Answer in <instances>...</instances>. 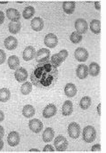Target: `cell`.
<instances>
[{
    "label": "cell",
    "mask_w": 106,
    "mask_h": 153,
    "mask_svg": "<svg viewBox=\"0 0 106 153\" xmlns=\"http://www.w3.org/2000/svg\"><path fill=\"white\" fill-rule=\"evenodd\" d=\"M82 134H83V140L87 143H93L96 138V131L95 127L92 126H86L83 129Z\"/></svg>",
    "instance_id": "7a4b0ae2"
},
{
    "label": "cell",
    "mask_w": 106,
    "mask_h": 153,
    "mask_svg": "<svg viewBox=\"0 0 106 153\" xmlns=\"http://www.w3.org/2000/svg\"><path fill=\"white\" fill-rule=\"evenodd\" d=\"M36 56V50L33 46H27L22 53V57L25 61H31Z\"/></svg>",
    "instance_id": "4fadbf2b"
},
{
    "label": "cell",
    "mask_w": 106,
    "mask_h": 153,
    "mask_svg": "<svg viewBox=\"0 0 106 153\" xmlns=\"http://www.w3.org/2000/svg\"><path fill=\"white\" fill-rule=\"evenodd\" d=\"M5 59H6V54H5V53H4L2 49H0V65L3 64V63L5 62Z\"/></svg>",
    "instance_id": "836d02e7"
},
{
    "label": "cell",
    "mask_w": 106,
    "mask_h": 153,
    "mask_svg": "<svg viewBox=\"0 0 106 153\" xmlns=\"http://www.w3.org/2000/svg\"><path fill=\"white\" fill-rule=\"evenodd\" d=\"M97 113L99 116H101V103L98 104V106H97Z\"/></svg>",
    "instance_id": "60d3db41"
},
{
    "label": "cell",
    "mask_w": 106,
    "mask_h": 153,
    "mask_svg": "<svg viewBox=\"0 0 106 153\" xmlns=\"http://www.w3.org/2000/svg\"><path fill=\"white\" fill-rule=\"evenodd\" d=\"M4 21V14L2 11H0V25L3 24Z\"/></svg>",
    "instance_id": "8d00e7d4"
},
{
    "label": "cell",
    "mask_w": 106,
    "mask_h": 153,
    "mask_svg": "<svg viewBox=\"0 0 106 153\" xmlns=\"http://www.w3.org/2000/svg\"><path fill=\"white\" fill-rule=\"evenodd\" d=\"M17 45H18V41L14 37L10 36V37H8V38L4 39V46L9 51L14 50L17 47Z\"/></svg>",
    "instance_id": "5bb4252c"
},
{
    "label": "cell",
    "mask_w": 106,
    "mask_h": 153,
    "mask_svg": "<svg viewBox=\"0 0 106 153\" xmlns=\"http://www.w3.org/2000/svg\"><path fill=\"white\" fill-rule=\"evenodd\" d=\"M59 54H60V56L62 57V59H63V61L64 62L66 59H67V57H68V55H69V53H68V51L67 50H65V49H63V50H61L59 53H58Z\"/></svg>",
    "instance_id": "d6a6232c"
},
{
    "label": "cell",
    "mask_w": 106,
    "mask_h": 153,
    "mask_svg": "<svg viewBox=\"0 0 106 153\" xmlns=\"http://www.w3.org/2000/svg\"><path fill=\"white\" fill-rule=\"evenodd\" d=\"M74 56L76 60H78L80 62H84L88 59V52L87 51L86 48L83 47H78L75 50Z\"/></svg>",
    "instance_id": "8992f818"
},
{
    "label": "cell",
    "mask_w": 106,
    "mask_h": 153,
    "mask_svg": "<svg viewBox=\"0 0 106 153\" xmlns=\"http://www.w3.org/2000/svg\"><path fill=\"white\" fill-rule=\"evenodd\" d=\"M29 126L30 129L33 132V133H39L42 131L43 129V123L39 120V119H31L29 122Z\"/></svg>",
    "instance_id": "9c48e42d"
},
{
    "label": "cell",
    "mask_w": 106,
    "mask_h": 153,
    "mask_svg": "<svg viewBox=\"0 0 106 153\" xmlns=\"http://www.w3.org/2000/svg\"><path fill=\"white\" fill-rule=\"evenodd\" d=\"M64 93L65 95L68 97H73L77 94V87L74 84L68 83L64 87Z\"/></svg>",
    "instance_id": "d6986e66"
},
{
    "label": "cell",
    "mask_w": 106,
    "mask_h": 153,
    "mask_svg": "<svg viewBox=\"0 0 106 153\" xmlns=\"http://www.w3.org/2000/svg\"><path fill=\"white\" fill-rule=\"evenodd\" d=\"M44 43L45 45L49 47V48H54L57 45H58V38L53 34V33H49L47 34L45 38H44Z\"/></svg>",
    "instance_id": "ba28073f"
},
{
    "label": "cell",
    "mask_w": 106,
    "mask_h": 153,
    "mask_svg": "<svg viewBox=\"0 0 106 153\" xmlns=\"http://www.w3.org/2000/svg\"><path fill=\"white\" fill-rule=\"evenodd\" d=\"M20 65V60L16 55H11L8 58V66L11 70L16 71L19 68Z\"/></svg>",
    "instance_id": "ffe728a7"
},
{
    "label": "cell",
    "mask_w": 106,
    "mask_h": 153,
    "mask_svg": "<svg viewBox=\"0 0 106 153\" xmlns=\"http://www.w3.org/2000/svg\"><path fill=\"white\" fill-rule=\"evenodd\" d=\"M68 133L70 137L72 139H77L78 138L80 134V126L78 123L76 122H71L68 126Z\"/></svg>",
    "instance_id": "5b68a950"
},
{
    "label": "cell",
    "mask_w": 106,
    "mask_h": 153,
    "mask_svg": "<svg viewBox=\"0 0 106 153\" xmlns=\"http://www.w3.org/2000/svg\"><path fill=\"white\" fill-rule=\"evenodd\" d=\"M21 26L22 25H21L20 21L19 22H11L8 24V29L12 34H17L21 30Z\"/></svg>",
    "instance_id": "cb8c5ba5"
},
{
    "label": "cell",
    "mask_w": 106,
    "mask_h": 153,
    "mask_svg": "<svg viewBox=\"0 0 106 153\" xmlns=\"http://www.w3.org/2000/svg\"><path fill=\"white\" fill-rule=\"evenodd\" d=\"M77 76L79 79H84L88 75V67L85 64H79L76 71Z\"/></svg>",
    "instance_id": "2e32d148"
},
{
    "label": "cell",
    "mask_w": 106,
    "mask_h": 153,
    "mask_svg": "<svg viewBox=\"0 0 106 153\" xmlns=\"http://www.w3.org/2000/svg\"><path fill=\"white\" fill-rule=\"evenodd\" d=\"M50 62L52 63L53 66H54L55 68H58L63 62V59H62V57L60 56L59 53H54L50 58Z\"/></svg>",
    "instance_id": "83f0119b"
},
{
    "label": "cell",
    "mask_w": 106,
    "mask_h": 153,
    "mask_svg": "<svg viewBox=\"0 0 106 153\" xmlns=\"http://www.w3.org/2000/svg\"><path fill=\"white\" fill-rule=\"evenodd\" d=\"M50 55H51V52L49 49L46 48H41L40 50H38L36 53L35 59L37 61V62L38 63H43L46 62L50 61Z\"/></svg>",
    "instance_id": "3957f363"
},
{
    "label": "cell",
    "mask_w": 106,
    "mask_h": 153,
    "mask_svg": "<svg viewBox=\"0 0 106 153\" xmlns=\"http://www.w3.org/2000/svg\"><path fill=\"white\" fill-rule=\"evenodd\" d=\"M95 7H96V10H101V5H100V3L98 2V1H96V2H95Z\"/></svg>",
    "instance_id": "74e56055"
},
{
    "label": "cell",
    "mask_w": 106,
    "mask_h": 153,
    "mask_svg": "<svg viewBox=\"0 0 106 153\" xmlns=\"http://www.w3.org/2000/svg\"><path fill=\"white\" fill-rule=\"evenodd\" d=\"M3 147H4V141L2 140V138H0V151L3 149Z\"/></svg>",
    "instance_id": "b9f144b4"
},
{
    "label": "cell",
    "mask_w": 106,
    "mask_h": 153,
    "mask_svg": "<svg viewBox=\"0 0 106 153\" xmlns=\"http://www.w3.org/2000/svg\"><path fill=\"white\" fill-rule=\"evenodd\" d=\"M40 151L39 150H37V149H31V150H30V152H39Z\"/></svg>",
    "instance_id": "7bdbcfd3"
},
{
    "label": "cell",
    "mask_w": 106,
    "mask_h": 153,
    "mask_svg": "<svg viewBox=\"0 0 106 153\" xmlns=\"http://www.w3.org/2000/svg\"><path fill=\"white\" fill-rule=\"evenodd\" d=\"M76 7V3L74 1H65L63 3V9L67 14H71L74 13Z\"/></svg>",
    "instance_id": "ac0fdd59"
},
{
    "label": "cell",
    "mask_w": 106,
    "mask_h": 153,
    "mask_svg": "<svg viewBox=\"0 0 106 153\" xmlns=\"http://www.w3.org/2000/svg\"><path fill=\"white\" fill-rule=\"evenodd\" d=\"M31 28L35 31H41L44 28V21L40 17H36L31 21Z\"/></svg>",
    "instance_id": "e0dca14e"
},
{
    "label": "cell",
    "mask_w": 106,
    "mask_h": 153,
    "mask_svg": "<svg viewBox=\"0 0 106 153\" xmlns=\"http://www.w3.org/2000/svg\"><path fill=\"white\" fill-rule=\"evenodd\" d=\"M70 39H71V41L73 44H78L82 40V35H80L78 32L74 31V32H72L71 34Z\"/></svg>",
    "instance_id": "1f68e13d"
},
{
    "label": "cell",
    "mask_w": 106,
    "mask_h": 153,
    "mask_svg": "<svg viewBox=\"0 0 106 153\" xmlns=\"http://www.w3.org/2000/svg\"><path fill=\"white\" fill-rule=\"evenodd\" d=\"M75 29H76V32H78L80 35L86 33L88 29L87 21L84 19H78L75 22Z\"/></svg>",
    "instance_id": "52a82bcc"
},
{
    "label": "cell",
    "mask_w": 106,
    "mask_h": 153,
    "mask_svg": "<svg viewBox=\"0 0 106 153\" xmlns=\"http://www.w3.org/2000/svg\"><path fill=\"white\" fill-rule=\"evenodd\" d=\"M90 30L94 34H100L101 32V22L99 20H93L90 22Z\"/></svg>",
    "instance_id": "484cf974"
},
{
    "label": "cell",
    "mask_w": 106,
    "mask_h": 153,
    "mask_svg": "<svg viewBox=\"0 0 106 153\" xmlns=\"http://www.w3.org/2000/svg\"><path fill=\"white\" fill-rule=\"evenodd\" d=\"M11 98V92L7 88H1L0 89V102H6Z\"/></svg>",
    "instance_id": "d4e9b609"
},
{
    "label": "cell",
    "mask_w": 106,
    "mask_h": 153,
    "mask_svg": "<svg viewBox=\"0 0 106 153\" xmlns=\"http://www.w3.org/2000/svg\"><path fill=\"white\" fill-rule=\"evenodd\" d=\"M0 4H7V2H4V1H0Z\"/></svg>",
    "instance_id": "ee69618b"
},
{
    "label": "cell",
    "mask_w": 106,
    "mask_h": 153,
    "mask_svg": "<svg viewBox=\"0 0 106 153\" xmlns=\"http://www.w3.org/2000/svg\"><path fill=\"white\" fill-rule=\"evenodd\" d=\"M56 111H57L56 106L54 104H49V105H47L44 109V111H43V117L45 118H50V117H54V115L56 114Z\"/></svg>",
    "instance_id": "9a60e30c"
},
{
    "label": "cell",
    "mask_w": 106,
    "mask_h": 153,
    "mask_svg": "<svg viewBox=\"0 0 106 153\" xmlns=\"http://www.w3.org/2000/svg\"><path fill=\"white\" fill-rule=\"evenodd\" d=\"M59 76L57 68L52 65L50 61L38 63L31 74V84L38 88L48 90L53 88Z\"/></svg>",
    "instance_id": "6da1fadb"
},
{
    "label": "cell",
    "mask_w": 106,
    "mask_h": 153,
    "mask_svg": "<svg viewBox=\"0 0 106 153\" xmlns=\"http://www.w3.org/2000/svg\"><path fill=\"white\" fill-rule=\"evenodd\" d=\"M43 152H54V149L52 147V145L47 144V145H46V146L44 147Z\"/></svg>",
    "instance_id": "e575fe53"
},
{
    "label": "cell",
    "mask_w": 106,
    "mask_h": 153,
    "mask_svg": "<svg viewBox=\"0 0 106 153\" xmlns=\"http://www.w3.org/2000/svg\"><path fill=\"white\" fill-rule=\"evenodd\" d=\"M91 105V98L89 96H84L79 102V106L82 110H87Z\"/></svg>",
    "instance_id": "4dcf8cb0"
},
{
    "label": "cell",
    "mask_w": 106,
    "mask_h": 153,
    "mask_svg": "<svg viewBox=\"0 0 106 153\" xmlns=\"http://www.w3.org/2000/svg\"><path fill=\"white\" fill-rule=\"evenodd\" d=\"M54 137V131L53 130V128L51 127L46 128L43 134V141L45 143H49L53 141Z\"/></svg>",
    "instance_id": "44dd1931"
},
{
    "label": "cell",
    "mask_w": 106,
    "mask_h": 153,
    "mask_svg": "<svg viewBox=\"0 0 106 153\" xmlns=\"http://www.w3.org/2000/svg\"><path fill=\"white\" fill-rule=\"evenodd\" d=\"M34 13H35V9H34V7H33V6H27V7L24 9L23 13H22V16H23L24 19L29 20V19H31V18L34 15Z\"/></svg>",
    "instance_id": "f1b7e54d"
},
{
    "label": "cell",
    "mask_w": 106,
    "mask_h": 153,
    "mask_svg": "<svg viewBox=\"0 0 106 153\" xmlns=\"http://www.w3.org/2000/svg\"><path fill=\"white\" fill-rule=\"evenodd\" d=\"M22 115L25 117H32L35 115V109L32 105H25L22 109Z\"/></svg>",
    "instance_id": "4316f807"
},
{
    "label": "cell",
    "mask_w": 106,
    "mask_h": 153,
    "mask_svg": "<svg viewBox=\"0 0 106 153\" xmlns=\"http://www.w3.org/2000/svg\"><path fill=\"white\" fill-rule=\"evenodd\" d=\"M4 118V112L2 111H0V122H2Z\"/></svg>",
    "instance_id": "ab89813d"
},
{
    "label": "cell",
    "mask_w": 106,
    "mask_h": 153,
    "mask_svg": "<svg viewBox=\"0 0 106 153\" xmlns=\"http://www.w3.org/2000/svg\"><path fill=\"white\" fill-rule=\"evenodd\" d=\"M92 152H100L101 151V145L100 144H96L92 147L91 149Z\"/></svg>",
    "instance_id": "d590c367"
},
{
    "label": "cell",
    "mask_w": 106,
    "mask_h": 153,
    "mask_svg": "<svg viewBox=\"0 0 106 153\" xmlns=\"http://www.w3.org/2000/svg\"><path fill=\"white\" fill-rule=\"evenodd\" d=\"M68 141L63 135H58L54 139V147L57 152H64L68 148Z\"/></svg>",
    "instance_id": "277c9868"
},
{
    "label": "cell",
    "mask_w": 106,
    "mask_h": 153,
    "mask_svg": "<svg viewBox=\"0 0 106 153\" xmlns=\"http://www.w3.org/2000/svg\"><path fill=\"white\" fill-rule=\"evenodd\" d=\"M6 16L9 20L12 22H19L21 19V13H19L18 10L14 8H9L6 10Z\"/></svg>",
    "instance_id": "7c38bea8"
},
{
    "label": "cell",
    "mask_w": 106,
    "mask_h": 153,
    "mask_svg": "<svg viewBox=\"0 0 106 153\" xmlns=\"http://www.w3.org/2000/svg\"><path fill=\"white\" fill-rule=\"evenodd\" d=\"M73 111V104L71 101H65L63 108H62V113L63 116H70Z\"/></svg>",
    "instance_id": "7402d4cb"
},
{
    "label": "cell",
    "mask_w": 106,
    "mask_h": 153,
    "mask_svg": "<svg viewBox=\"0 0 106 153\" xmlns=\"http://www.w3.org/2000/svg\"><path fill=\"white\" fill-rule=\"evenodd\" d=\"M88 73L92 76H98L100 73V66L96 62H91L88 67Z\"/></svg>",
    "instance_id": "603a6c76"
},
{
    "label": "cell",
    "mask_w": 106,
    "mask_h": 153,
    "mask_svg": "<svg viewBox=\"0 0 106 153\" xmlns=\"http://www.w3.org/2000/svg\"><path fill=\"white\" fill-rule=\"evenodd\" d=\"M4 134V129L3 126H0V138H3Z\"/></svg>",
    "instance_id": "f35d334b"
},
{
    "label": "cell",
    "mask_w": 106,
    "mask_h": 153,
    "mask_svg": "<svg viewBox=\"0 0 106 153\" xmlns=\"http://www.w3.org/2000/svg\"><path fill=\"white\" fill-rule=\"evenodd\" d=\"M7 142H8V144L12 147H14V146H17L20 143V135L17 132L15 131H13L11 132L8 136H7Z\"/></svg>",
    "instance_id": "8fae6325"
},
{
    "label": "cell",
    "mask_w": 106,
    "mask_h": 153,
    "mask_svg": "<svg viewBox=\"0 0 106 153\" xmlns=\"http://www.w3.org/2000/svg\"><path fill=\"white\" fill-rule=\"evenodd\" d=\"M32 91V84L30 82H25L21 86V92L23 95H28Z\"/></svg>",
    "instance_id": "f546056e"
},
{
    "label": "cell",
    "mask_w": 106,
    "mask_h": 153,
    "mask_svg": "<svg viewBox=\"0 0 106 153\" xmlns=\"http://www.w3.org/2000/svg\"><path fill=\"white\" fill-rule=\"evenodd\" d=\"M14 76L18 82H25L28 78V71L24 68H18L14 72Z\"/></svg>",
    "instance_id": "30bf717a"
}]
</instances>
